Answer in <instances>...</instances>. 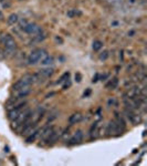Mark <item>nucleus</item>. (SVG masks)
<instances>
[{
    "instance_id": "obj_20",
    "label": "nucleus",
    "mask_w": 147,
    "mask_h": 166,
    "mask_svg": "<svg viewBox=\"0 0 147 166\" xmlns=\"http://www.w3.org/2000/svg\"><path fill=\"white\" fill-rule=\"evenodd\" d=\"M69 76H70V73H69V72L64 73V74H63V76L60 78V80L58 81V83H62V82H64V81L69 80Z\"/></svg>"
},
{
    "instance_id": "obj_28",
    "label": "nucleus",
    "mask_w": 147,
    "mask_h": 166,
    "mask_svg": "<svg viewBox=\"0 0 147 166\" xmlns=\"http://www.w3.org/2000/svg\"><path fill=\"white\" fill-rule=\"evenodd\" d=\"M128 1H129L131 4H134V2H135V0H128Z\"/></svg>"
},
{
    "instance_id": "obj_10",
    "label": "nucleus",
    "mask_w": 147,
    "mask_h": 166,
    "mask_svg": "<svg viewBox=\"0 0 147 166\" xmlns=\"http://www.w3.org/2000/svg\"><path fill=\"white\" fill-rule=\"evenodd\" d=\"M82 140H83V132L79 130V131L75 132L74 136H73L71 140H70L69 144H70V145H74V144H80V143L82 142Z\"/></svg>"
},
{
    "instance_id": "obj_26",
    "label": "nucleus",
    "mask_w": 147,
    "mask_h": 166,
    "mask_svg": "<svg viewBox=\"0 0 147 166\" xmlns=\"http://www.w3.org/2000/svg\"><path fill=\"white\" fill-rule=\"evenodd\" d=\"M56 40L58 41V42H60V43H62V42H63L61 38H59V37H56Z\"/></svg>"
},
{
    "instance_id": "obj_8",
    "label": "nucleus",
    "mask_w": 147,
    "mask_h": 166,
    "mask_svg": "<svg viewBox=\"0 0 147 166\" xmlns=\"http://www.w3.org/2000/svg\"><path fill=\"white\" fill-rule=\"evenodd\" d=\"M53 130H54V127H53V126H44L42 130H40L39 134H40V136H41V140L46 141V138L50 136V134L52 133Z\"/></svg>"
},
{
    "instance_id": "obj_9",
    "label": "nucleus",
    "mask_w": 147,
    "mask_h": 166,
    "mask_svg": "<svg viewBox=\"0 0 147 166\" xmlns=\"http://www.w3.org/2000/svg\"><path fill=\"white\" fill-rule=\"evenodd\" d=\"M61 136V130H53L52 133L50 134V136L46 138V142H48V144H53V143H56L58 141V138Z\"/></svg>"
},
{
    "instance_id": "obj_3",
    "label": "nucleus",
    "mask_w": 147,
    "mask_h": 166,
    "mask_svg": "<svg viewBox=\"0 0 147 166\" xmlns=\"http://www.w3.org/2000/svg\"><path fill=\"white\" fill-rule=\"evenodd\" d=\"M30 115H31L30 109H29L28 106H25V107H23V110L20 112V114L18 115V117L15 119V120L12 121V123H13V127L17 129L18 126H22L25 122H27V120L30 117Z\"/></svg>"
},
{
    "instance_id": "obj_23",
    "label": "nucleus",
    "mask_w": 147,
    "mask_h": 166,
    "mask_svg": "<svg viewBox=\"0 0 147 166\" xmlns=\"http://www.w3.org/2000/svg\"><path fill=\"white\" fill-rule=\"evenodd\" d=\"M81 79H82L81 74H80V73H76V74H75V80H76V82H80V81H81Z\"/></svg>"
},
{
    "instance_id": "obj_5",
    "label": "nucleus",
    "mask_w": 147,
    "mask_h": 166,
    "mask_svg": "<svg viewBox=\"0 0 147 166\" xmlns=\"http://www.w3.org/2000/svg\"><path fill=\"white\" fill-rule=\"evenodd\" d=\"M22 30L25 31V33L32 35H38V33L42 32V29H41L38 25H36V23H28Z\"/></svg>"
},
{
    "instance_id": "obj_15",
    "label": "nucleus",
    "mask_w": 147,
    "mask_h": 166,
    "mask_svg": "<svg viewBox=\"0 0 147 166\" xmlns=\"http://www.w3.org/2000/svg\"><path fill=\"white\" fill-rule=\"evenodd\" d=\"M39 132H40V130H34V131L31 133L30 135L27 136V140H25V142H27V143H32V142H33L37 138V136L39 135Z\"/></svg>"
},
{
    "instance_id": "obj_6",
    "label": "nucleus",
    "mask_w": 147,
    "mask_h": 166,
    "mask_svg": "<svg viewBox=\"0 0 147 166\" xmlns=\"http://www.w3.org/2000/svg\"><path fill=\"white\" fill-rule=\"evenodd\" d=\"M125 112H126V114H127V117L131 120V122H132L134 125H137V124L141 123V121H142L141 116L138 115V114H136V113H134L133 110H131V109H126Z\"/></svg>"
},
{
    "instance_id": "obj_11",
    "label": "nucleus",
    "mask_w": 147,
    "mask_h": 166,
    "mask_svg": "<svg viewBox=\"0 0 147 166\" xmlns=\"http://www.w3.org/2000/svg\"><path fill=\"white\" fill-rule=\"evenodd\" d=\"M25 105H22V106H17V107H13L12 110L9 111V119H10L11 121H13L15 119L18 117V115L20 114V112L23 110V107Z\"/></svg>"
},
{
    "instance_id": "obj_17",
    "label": "nucleus",
    "mask_w": 147,
    "mask_h": 166,
    "mask_svg": "<svg viewBox=\"0 0 147 166\" xmlns=\"http://www.w3.org/2000/svg\"><path fill=\"white\" fill-rule=\"evenodd\" d=\"M117 84H118V79H117V78H114L113 80L110 81V83H108L106 86L108 88V89H112V90H114V89H115V88L117 86Z\"/></svg>"
},
{
    "instance_id": "obj_14",
    "label": "nucleus",
    "mask_w": 147,
    "mask_h": 166,
    "mask_svg": "<svg viewBox=\"0 0 147 166\" xmlns=\"http://www.w3.org/2000/svg\"><path fill=\"white\" fill-rule=\"evenodd\" d=\"M40 62L43 66H50L54 63V59H53L52 57H50V55H46V58H44V59H42Z\"/></svg>"
},
{
    "instance_id": "obj_19",
    "label": "nucleus",
    "mask_w": 147,
    "mask_h": 166,
    "mask_svg": "<svg viewBox=\"0 0 147 166\" xmlns=\"http://www.w3.org/2000/svg\"><path fill=\"white\" fill-rule=\"evenodd\" d=\"M98 58H100L101 61H105L107 58H108V51H103V52H101L100 55H98Z\"/></svg>"
},
{
    "instance_id": "obj_16",
    "label": "nucleus",
    "mask_w": 147,
    "mask_h": 166,
    "mask_svg": "<svg viewBox=\"0 0 147 166\" xmlns=\"http://www.w3.org/2000/svg\"><path fill=\"white\" fill-rule=\"evenodd\" d=\"M18 21H19V18H18V15H15V13L10 15L9 16V18H8V23H9L10 25H15Z\"/></svg>"
},
{
    "instance_id": "obj_12",
    "label": "nucleus",
    "mask_w": 147,
    "mask_h": 166,
    "mask_svg": "<svg viewBox=\"0 0 147 166\" xmlns=\"http://www.w3.org/2000/svg\"><path fill=\"white\" fill-rule=\"evenodd\" d=\"M53 72H54V71H53V69H52V68H50V66H46V69H42V70H40L38 73H39V74H40V76H42L43 79H44V80H46L48 78H50V76L53 74Z\"/></svg>"
},
{
    "instance_id": "obj_22",
    "label": "nucleus",
    "mask_w": 147,
    "mask_h": 166,
    "mask_svg": "<svg viewBox=\"0 0 147 166\" xmlns=\"http://www.w3.org/2000/svg\"><path fill=\"white\" fill-rule=\"evenodd\" d=\"M70 85H71V82H70V81H68V80H66L65 84L63 85V90H66V89H68V88H69V86H70Z\"/></svg>"
},
{
    "instance_id": "obj_24",
    "label": "nucleus",
    "mask_w": 147,
    "mask_h": 166,
    "mask_svg": "<svg viewBox=\"0 0 147 166\" xmlns=\"http://www.w3.org/2000/svg\"><path fill=\"white\" fill-rule=\"evenodd\" d=\"M76 12L75 11H69V12H68V16H69V17H74V15H75Z\"/></svg>"
},
{
    "instance_id": "obj_13",
    "label": "nucleus",
    "mask_w": 147,
    "mask_h": 166,
    "mask_svg": "<svg viewBox=\"0 0 147 166\" xmlns=\"http://www.w3.org/2000/svg\"><path fill=\"white\" fill-rule=\"evenodd\" d=\"M82 120V114L81 113H74V114H72L70 116V119H69V123L73 125V124H76L77 122H80Z\"/></svg>"
},
{
    "instance_id": "obj_25",
    "label": "nucleus",
    "mask_w": 147,
    "mask_h": 166,
    "mask_svg": "<svg viewBox=\"0 0 147 166\" xmlns=\"http://www.w3.org/2000/svg\"><path fill=\"white\" fill-rule=\"evenodd\" d=\"M98 76H98V74H96V76H95V78H93V80H92V81H93V82H96V81L98 80Z\"/></svg>"
},
{
    "instance_id": "obj_18",
    "label": "nucleus",
    "mask_w": 147,
    "mask_h": 166,
    "mask_svg": "<svg viewBox=\"0 0 147 166\" xmlns=\"http://www.w3.org/2000/svg\"><path fill=\"white\" fill-rule=\"evenodd\" d=\"M102 47H103V43H102L101 41L97 40V41H94V42H93V50L94 51H98Z\"/></svg>"
},
{
    "instance_id": "obj_4",
    "label": "nucleus",
    "mask_w": 147,
    "mask_h": 166,
    "mask_svg": "<svg viewBox=\"0 0 147 166\" xmlns=\"http://www.w3.org/2000/svg\"><path fill=\"white\" fill-rule=\"evenodd\" d=\"M34 83V80H33V74H25L21 78L20 80H18L13 84V90H19L23 86H29L31 84Z\"/></svg>"
},
{
    "instance_id": "obj_27",
    "label": "nucleus",
    "mask_w": 147,
    "mask_h": 166,
    "mask_svg": "<svg viewBox=\"0 0 147 166\" xmlns=\"http://www.w3.org/2000/svg\"><path fill=\"white\" fill-rule=\"evenodd\" d=\"M2 18H4V16H2V13L0 12V20H2Z\"/></svg>"
},
{
    "instance_id": "obj_1",
    "label": "nucleus",
    "mask_w": 147,
    "mask_h": 166,
    "mask_svg": "<svg viewBox=\"0 0 147 166\" xmlns=\"http://www.w3.org/2000/svg\"><path fill=\"white\" fill-rule=\"evenodd\" d=\"M0 40L2 42V45H5V54L7 57L15 55V51H17V43H15V39L9 33H2L0 35Z\"/></svg>"
},
{
    "instance_id": "obj_21",
    "label": "nucleus",
    "mask_w": 147,
    "mask_h": 166,
    "mask_svg": "<svg viewBox=\"0 0 147 166\" xmlns=\"http://www.w3.org/2000/svg\"><path fill=\"white\" fill-rule=\"evenodd\" d=\"M28 23H29V22H28L27 20H21L20 21V28H21V29H23V28H25V27L28 25Z\"/></svg>"
},
{
    "instance_id": "obj_7",
    "label": "nucleus",
    "mask_w": 147,
    "mask_h": 166,
    "mask_svg": "<svg viewBox=\"0 0 147 166\" xmlns=\"http://www.w3.org/2000/svg\"><path fill=\"white\" fill-rule=\"evenodd\" d=\"M31 92L30 85L29 86H23L19 90H15V96L17 99H22V97H25L27 95H29Z\"/></svg>"
},
{
    "instance_id": "obj_2",
    "label": "nucleus",
    "mask_w": 147,
    "mask_h": 166,
    "mask_svg": "<svg viewBox=\"0 0 147 166\" xmlns=\"http://www.w3.org/2000/svg\"><path fill=\"white\" fill-rule=\"evenodd\" d=\"M46 55H48V53L43 49H37V50L32 51L31 54L29 55V58H28V64L34 66L38 62H40L42 59H44Z\"/></svg>"
}]
</instances>
